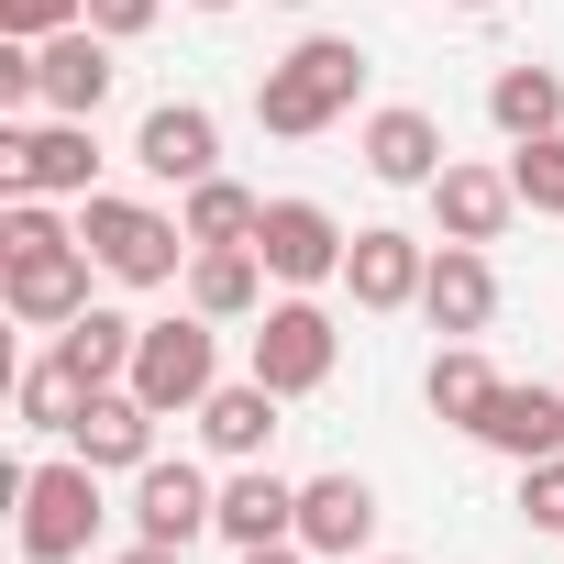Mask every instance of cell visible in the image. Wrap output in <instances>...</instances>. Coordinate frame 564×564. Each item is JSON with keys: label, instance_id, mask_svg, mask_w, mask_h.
Listing matches in <instances>:
<instances>
[{"label": "cell", "instance_id": "obj_1", "mask_svg": "<svg viewBox=\"0 0 564 564\" xmlns=\"http://www.w3.org/2000/svg\"><path fill=\"white\" fill-rule=\"evenodd\" d=\"M0 265H12V276H0V289H12V322H45V333H67L78 311H89V243L45 210V199H12V210H0Z\"/></svg>", "mask_w": 564, "mask_h": 564}, {"label": "cell", "instance_id": "obj_2", "mask_svg": "<svg viewBox=\"0 0 564 564\" xmlns=\"http://www.w3.org/2000/svg\"><path fill=\"white\" fill-rule=\"evenodd\" d=\"M355 89H366V56H355L344 34H311V45H289V56L254 78V122L300 144V133L344 122V111H355Z\"/></svg>", "mask_w": 564, "mask_h": 564}, {"label": "cell", "instance_id": "obj_3", "mask_svg": "<svg viewBox=\"0 0 564 564\" xmlns=\"http://www.w3.org/2000/svg\"><path fill=\"white\" fill-rule=\"evenodd\" d=\"M78 243L122 276V289H166V276H177V254H199V243H188V221H166V210H144V199H111V188H89Z\"/></svg>", "mask_w": 564, "mask_h": 564}, {"label": "cell", "instance_id": "obj_4", "mask_svg": "<svg viewBox=\"0 0 564 564\" xmlns=\"http://www.w3.org/2000/svg\"><path fill=\"white\" fill-rule=\"evenodd\" d=\"M210 377H221V355H210V311H188V322H144V344H133V399L155 410V421H177V410H199L210 399Z\"/></svg>", "mask_w": 564, "mask_h": 564}, {"label": "cell", "instance_id": "obj_5", "mask_svg": "<svg viewBox=\"0 0 564 564\" xmlns=\"http://www.w3.org/2000/svg\"><path fill=\"white\" fill-rule=\"evenodd\" d=\"M89 531H100V465L89 454L34 465L23 476V553L34 564H67V553H89Z\"/></svg>", "mask_w": 564, "mask_h": 564}, {"label": "cell", "instance_id": "obj_6", "mask_svg": "<svg viewBox=\"0 0 564 564\" xmlns=\"http://www.w3.org/2000/svg\"><path fill=\"white\" fill-rule=\"evenodd\" d=\"M89 166H100V144H89V122H45V133H23V122H0V188L12 199H89Z\"/></svg>", "mask_w": 564, "mask_h": 564}, {"label": "cell", "instance_id": "obj_7", "mask_svg": "<svg viewBox=\"0 0 564 564\" xmlns=\"http://www.w3.org/2000/svg\"><path fill=\"white\" fill-rule=\"evenodd\" d=\"M333 355H344V333H333V311H311V300H276V311L254 322V377H265L276 399H311V388L333 377Z\"/></svg>", "mask_w": 564, "mask_h": 564}, {"label": "cell", "instance_id": "obj_8", "mask_svg": "<svg viewBox=\"0 0 564 564\" xmlns=\"http://www.w3.org/2000/svg\"><path fill=\"white\" fill-rule=\"evenodd\" d=\"M254 254H265V276H289V289H322V276H344V221L322 199H265Z\"/></svg>", "mask_w": 564, "mask_h": 564}, {"label": "cell", "instance_id": "obj_9", "mask_svg": "<svg viewBox=\"0 0 564 564\" xmlns=\"http://www.w3.org/2000/svg\"><path fill=\"white\" fill-rule=\"evenodd\" d=\"M34 89H45V111L100 122V100H111V34H100V23L45 34V45H34Z\"/></svg>", "mask_w": 564, "mask_h": 564}, {"label": "cell", "instance_id": "obj_10", "mask_svg": "<svg viewBox=\"0 0 564 564\" xmlns=\"http://www.w3.org/2000/svg\"><path fill=\"white\" fill-rule=\"evenodd\" d=\"M133 531L188 553L199 531H221V487H210L199 465H133Z\"/></svg>", "mask_w": 564, "mask_h": 564}, {"label": "cell", "instance_id": "obj_11", "mask_svg": "<svg viewBox=\"0 0 564 564\" xmlns=\"http://www.w3.org/2000/svg\"><path fill=\"white\" fill-rule=\"evenodd\" d=\"M210 155H221V122H210L199 100H155V111H144V133H133V166H144V177H166V188L221 177Z\"/></svg>", "mask_w": 564, "mask_h": 564}, {"label": "cell", "instance_id": "obj_12", "mask_svg": "<svg viewBox=\"0 0 564 564\" xmlns=\"http://www.w3.org/2000/svg\"><path fill=\"white\" fill-rule=\"evenodd\" d=\"M421 276H432V254H421L410 232H355V243H344V289H355V311H410Z\"/></svg>", "mask_w": 564, "mask_h": 564}, {"label": "cell", "instance_id": "obj_13", "mask_svg": "<svg viewBox=\"0 0 564 564\" xmlns=\"http://www.w3.org/2000/svg\"><path fill=\"white\" fill-rule=\"evenodd\" d=\"M421 311H432V333H487V311H498V265L476 254V243H443L432 254V276H421Z\"/></svg>", "mask_w": 564, "mask_h": 564}, {"label": "cell", "instance_id": "obj_14", "mask_svg": "<svg viewBox=\"0 0 564 564\" xmlns=\"http://www.w3.org/2000/svg\"><path fill=\"white\" fill-rule=\"evenodd\" d=\"M432 210H443V243H498L509 210H520V188H509V166H443Z\"/></svg>", "mask_w": 564, "mask_h": 564}, {"label": "cell", "instance_id": "obj_15", "mask_svg": "<svg viewBox=\"0 0 564 564\" xmlns=\"http://www.w3.org/2000/svg\"><path fill=\"white\" fill-rule=\"evenodd\" d=\"M476 443H487V454H520V465H542V454H564V399H553V388H520V377H498V399H487Z\"/></svg>", "mask_w": 564, "mask_h": 564}, {"label": "cell", "instance_id": "obj_16", "mask_svg": "<svg viewBox=\"0 0 564 564\" xmlns=\"http://www.w3.org/2000/svg\"><path fill=\"white\" fill-rule=\"evenodd\" d=\"M221 542H232V553H254V542H300V487L265 476V465H243V476L221 487Z\"/></svg>", "mask_w": 564, "mask_h": 564}, {"label": "cell", "instance_id": "obj_17", "mask_svg": "<svg viewBox=\"0 0 564 564\" xmlns=\"http://www.w3.org/2000/svg\"><path fill=\"white\" fill-rule=\"evenodd\" d=\"M67 432H78L89 465H155V410H144L133 388H89V410H78Z\"/></svg>", "mask_w": 564, "mask_h": 564}, {"label": "cell", "instance_id": "obj_18", "mask_svg": "<svg viewBox=\"0 0 564 564\" xmlns=\"http://www.w3.org/2000/svg\"><path fill=\"white\" fill-rule=\"evenodd\" d=\"M366 531H377V487L366 476H311L300 487V542L311 553H366Z\"/></svg>", "mask_w": 564, "mask_h": 564}, {"label": "cell", "instance_id": "obj_19", "mask_svg": "<svg viewBox=\"0 0 564 564\" xmlns=\"http://www.w3.org/2000/svg\"><path fill=\"white\" fill-rule=\"evenodd\" d=\"M366 166H377L388 188H432V177H443V122H432V111H377V122H366Z\"/></svg>", "mask_w": 564, "mask_h": 564}, {"label": "cell", "instance_id": "obj_20", "mask_svg": "<svg viewBox=\"0 0 564 564\" xmlns=\"http://www.w3.org/2000/svg\"><path fill=\"white\" fill-rule=\"evenodd\" d=\"M254 300H265V254H254V243H199V254H188V311L243 322Z\"/></svg>", "mask_w": 564, "mask_h": 564}, {"label": "cell", "instance_id": "obj_21", "mask_svg": "<svg viewBox=\"0 0 564 564\" xmlns=\"http://www.w3.org/2000/svg\"><path fill=\"white\" fill-rule=\"evenodd\" d=\"M133 344H144V322H122V311H78L56 333V355L78 366V388H122L133 377Z\"/></svg>", "mask_w": 564, "mask_h": 564}, {"label": "cell", "instance_id": "obj_22", "mask_svg": "<svg viewBox=\"0 0 564 564\" xmlns=\"http://www.w3.org/2000/svg\"><path fill=\"white\" fill-rule=\"evenodd\" d=\"M199 432H210V454L254 465V454H265V432H276V388H265V377H243V388H210V399H199Z\"/></svg>", "mask_w": 564, "mask_h": 564}, {"label": "cell", "instance_id": "obj_23", "mask_svg": "<svg viewBox=\"0 0 564 564\" xmlns=\"http://www.w3.org/2000/svg\"><path fill=\"white\" fill-rule=\"evenodd\" d=\"M487 111H498V133H509V144L564 133V78H553V67H509V78L487 89Z\"/></svg>", "mask_w": 564, "mask_h": 564}, {"label": "cell", "instance_id": "obj_24", "mask_svg": "<svg viewBox=\"0 0 564 564\" xmlns=\"http://www.w3.org/2000/svg\"><path fill=\"white\" fill-rule=\"evenodd\" d=\"M487 399H498V366H487L476 344H443V355H432V410L476 432V421H487Z\"/></svg>", "mask_w": 564, "mask_h": 564}, {"label": "cell", "instance_id": "obj_25", "mask_svg": "<svg viewBox=\"0 0 564 564\" xmlns=\"http://www.w3.org/2000/svg\"><path fill=\"white\" fill-rule=\"evenodd\" d=\"M254 221H265L254 188H232V177H199L188 188V243H254Z\"/></svg>", "mask_w": 564, "mask_h": 564}, {"label": "cell", "instance_id": "obj_26", "mask_svg": "<svg viewBox=\"0 0 564 564\" xmlns=\"http://www.w3.org/2000/svg\"><path fill=\"white\" fill-rule=\"evenodd\" d=\"M78 410H89V388H78V366H67V355L23 366V421H34V432H67Z\"/></svg>", "mask_w": 564, "mask_h": 564}, {"label": "cell", "instance_id": "obj_27", "mask_svg": "<svg viewBox=\"0 0 564 564\" xmlns=\"http://www.w3.org/2000/svg\"><path fill=\"white\" fill-rule=\"evenodd\" d=\"M509 188H520L531 210H553V221H564V133H531V144L509 155Z\"/></svg>", "mask_w": 564, "mask_h": 564}, {"label": "cell", "instance_id": "obj_28", "mask_svg": "<svg viewBox=\"0 0 564 564\" xmlns=\"http://www.w3.org/2000/svg\"><path fill=\"white\" fill-rule=\"evenodd\" d=\"M67 23H89V0H0V34H23V45H45Z\"/></svg>", "mask_w": 564, "mask_h": 564}, {"label": "cell", "instance_id": "obj_29", "mask_svg": "<svg viewBox=\"0 0 564 564\" xmlns=\"http://www.w3.org/2000/svg\"><path fill=\"white\" fill-rule=\"evenodd\" d=\"M520 509H531L542 531H564V454H542V465H520Z\"/></svg>", "mask_w": 564, "mask_h": 564}, {"label": "cell", "instance_id": "obj_30", "mask_svg": "<svg viewBox=\"0 0 564 564\" xmlns=\"http://www.w3.org/2000/svg\"><path fill=\"white\" fill-rule=\"evenodd\" d=\"M23 100H45V89H34V45L0 34V111H23Z\"/></svg>", "mask_w": 564, "mask_h": 564}, {"label": "cell", "instance_id": "obj_31", "mask_svg": "<svg viewBox=\"0 0 564 564\" xmlns=\"http://www.w3.org/2000/svg\"><path fill=\"white\" fill-rule=\"evenodd\" d=\"M155 12H166V0H89V23H100L111 45H133V34H144Z\"/></svg>", "mask_w": 564, "mask_h": 564}, {"label": "cell", "instance_id": "obj_32", "mask_svg": "<svg viewBox=\"0 0 564 564\" xmlns=\"http://www.w3.org/2000/svg\"><path fill=\"white\" fill-rule=\"evenodd\" d=\"M243 564H311V542H254Z\"/></svg>", "mask_w": 564, "mask_h": 564}, {"label": "cell", "instance_id": "obj_33", "mask_svg": "<svg viewBox=\"0 0 564 564\" xmlns=\"http://www.w3.org/2000/svg\"><path fill=\"white\" fill-rule=\"evenodd\" d=\"M111 564H177V542H133V553H111Z\"/></svg>", "mask_w": 564, "mask_h": 564}, {"label": "cell", "instance_id": "obj_34", "mask_svg": "<svg viewBox=\"0 0 564 564\" xmlns=\"http://www.w3.org/2000/svg\"><path fill=\"white\" fill-rule=\"evenodd\" d=\"M454 12H487V0H454Z\"/></svg>", "mask_w": 564, "mask_h": 564}, {"label": "cell", "instance_id": "obj_35", "mask_svg": "<svg viewBox=\"0 0 564 564\" xmlns=\"http://www.w3.org/2000/svg\"><path fill=\"white\" fill-rule=\"evenodd\" d=\"M199 12H232V0H199Z\"/></svg>", "mask_w": 564, "mask_h": 564}]
</instances>
